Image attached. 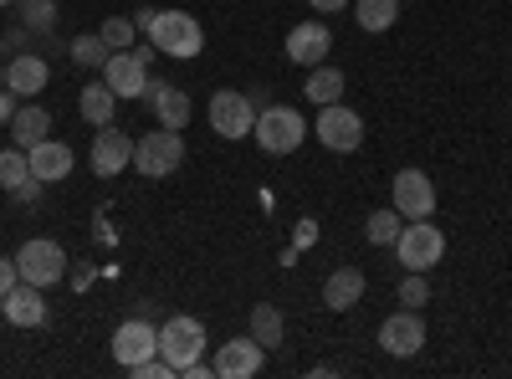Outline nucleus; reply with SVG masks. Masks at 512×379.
I'll list each match as a JSON object with an SVG mask.
<instances>
[{"instance_id": "7", "label": "nucleus", "mask_w": 512, "mask_h": 379, "mask_svg": "<svg viewBox=\"0 0 512 379\" xmlns=\"http://www.w3.org/2000/svg\"><path fill=\"white\" fill-rule=\"evenodd\" d=\"M210 129H216V139H251V129H256L251 93L221 88L216 98H210Z\"/></svg>"}, {"instance_id": "25", "label": "nucleus", "mask_w": 512, "mask_h": 379, "mask_svg": "<svg viewBox=\"0 0 512 379\" xmlns=\"http://www.w3.org/2000/svg\"><path fill=\"white\" fill-rule=\"evenodd\" d=\"M354 16L364 31H390L400 21V0H354Z\"/></svg>"}, {"instance_id": "20", "label": "nucleus", "mask_w": 512, "mask_h": 379, "mask_svg": "<svg viewBox=\"0 0 512 379\" xmlns=\"http://www.w3.org/2000/svg\"><path fill=\"white\" fill-rule=\"evenodd\" d=\"M359 298H364V272H359V267H338V272L323 282V303H328L333 313L359 308Z\"/></svg>"}, {"instance_id": "29", "label": "nucleus", "mask_w": 512, "mask_h": 379, "mask_svg": "<svg viewBox=\"0 0 512 379\" xmlns=\"http://www.w3.org/2000/svg\"><path fill=\"white\" fill-rule=\"evenodd\" d=\"M21 26L26 31H57V0H21Z\"/></svg>"}, {"instance_id": "26", "label": "nucleus", "mask_w": 512, "mask_h": 379, "mask_svg": "<svg viewBox=\"0 0 512 379\" xmlns=\"http://www.w3.org/2000/svg\"><path fill=\"white\" fill-rule=\"evenodd\" d=\"M400 231H405V216L390 205V210H374V216L364 221V236H369V246H395L400 241Z\"/></svg>"}, {"instance_id": "13", "label": "nucleus", "mask_w": 512, "mask_h": 379, "mask_svg": "<svg viewBox=\"0 0 512 379\" xmlns=\"http://www.w3.org/2000/svg\"><path fill=\"white\" fill-rule=\"evenodd\" d=\"M128 164H134V139H128L123 129H113V123H103L98 139H93V175L113 180V175L128 170Z\"/></svg>"}, {"instance_id": "1", "label": "nucleus", "mask_w": 512, "mask_h": 379, "mask_svg": "<svg viewBox=\"0 0 512 379\" xmlns=\"http://www.w3.org/2000/svg\"><path fill=\"white\" fill-rule=\"evenodd\" d=\"M149 41L159 57H175V62H190L205 52V26L190 16V11H154L149 21Z\"/></svg>"}, {"instance_id": "22", "label": "nucleus", "mask_w": 512, "mask_h": 379, "mask_svg": "<svg viewBox=\"0 0 512 379\" xmlns=\"http://www.w3.org/2000/svg\"><path fill=\"white\" fill-rule=\"evenodd\" d=\"M344 67H328V62H318V67H308V82H303V98L308 103H318V108H328V103H338L344 98Z\"/></svg>"}, {"instance_id": "12", "label": "nucleus", "mask_w": 512, "mask_h": 379, "mask_svg": "<svg viewBox=\"0 0 512 379\" xmlns=\"http://www.w3.org/2000/svg\"><path fill=\"white\" fill-rule=\"evenodd\" d=\"M154 354H159V328H154L149 318L118 323V333H113V359H118L123 369H134V364H144V359H154Z\"/></svg>"}, {"instance_id": "4", "label": "nucleus", "mask_w": 512, "mask_h": 379, "mask_svg": "<svg viewBox=\"0 0 512 379\" xmlns=\"http://www.w3.org/2000/svg\"><path fill=\"white\" fill-rule=\"evenodd\" d=\"M256 144H262L267 154H292L297 144L308 139V123H303V113L297 108H287V103H272V108H262L256 113Z\"/></svg>"}, {"instance_id": "33", "label": "nucleus", "mask_w": 512, "mask_h": 379, "mask_svg": "<svg viewBox=\"0 0 512 379\" xmlns=\"http://www.w3.org/2000/svg\"><path fill=\"white\" fill-rule=\"evenodd\" d=\"M21 282V272H16V257H0V298Z\"/></svg>"}, {"instance_id": "24", "label": "nucleus", "mask_w": 512, "mask_h": 379, "mask_svg": "<svg viewBox=\"0 0 512 379\" xmlns=\"http://www.w3.org/2000/svg\"><path fill=\"white\" fill-rule=\"evenodd\" d=\"M282 333H287V323H282V313H277L272 303H256V308H251V339L262 344V349H277Z\"/></svg>"}, {"instance_id": "23", "label": "nucleus", "mask_w": 512, "mask_h": 379, "mask_svg": "<svg viewBox=\"0 0 512 379\" xmlns=\"http://www.w3.org/2000/svg\"><path fill=\"white\" fill-rule=\"evenodd\" d=\"M77 113L93 123V129H103V123H113V113H118V93L108 88V82L98 77V82H88V88L77 93Z\"/></svg>"}, {"instance_id": "16", "label": "nucleus", "mask_w": 512, "mask_h": 379, "mask_svg": "<svg viewBox=\"0 0 512 379\" xmlns=\"http://www.w3.org/2000/svg\"><path fill=\"white\" fill-rule=\"evenodd\" d=\"M328 52H333V31H328L323 21H297V26L287 31V57H292L297 67H318Z\"/></svg>"}, {"instance_id": "10", "label": "nucleus", "mask_w": 512, "mask_h": 379, "mask_svg": "<svg viewBox=\"0 0 512 379\" xmlns=\"http://www.w3.org/2000/svg\"><path fill=\"white\" fill-rule=\"evenodd\" d=\"M390 190H395V210L405 221H431L436 216V185L425 170H400L390 180Z\"/></svg>"}, {"instance_id": "31", "label": "nucleus", "mask_w": 512, "mask_h": 379, "mask_svg": "<svg viewBox=\"0 0 512 379\" xmlns=\"http://www.w3.org/2000/svg\"><path fill=\"white\" fill-rule=\"evenodd\" d=\"M400 303H405V308H425V303H431V282H425V272H405Z\"/></svg>"}, {"instance_id": "35", "label": "nucleus", "mask_w": 512, "mask_h": 379, "mask_svg": "<svg viewBox=\"0 0 512 379\" xmlns=\"http://www.w3.org/2000/svg\"><path fill=\"white\" fill-rule=\"evenodd\" d=\"M308 6H313L318 16H338V11H344V6H349V0H308Z\"/></svg>"}, {"instance_id": "27", "label": "nucleus", "mask_w": 512, "mask_h": 379, "mask_svg": "<svg viewBox=\"0 0 512 379\" xmlns=\"http://www.w3.org/2000/svg\"><path fill=\"white\" fill-rule=\"evenodd\" d=\"M67 57H72L77 67H93V72H103V62H108L113 52H108V41H103V36H93V31H82V36H72V47H67Z\"/></svg>"}, {"instance_id": "17", "label": "nucleus", "mask_w": 512, "mask_h": 379, "mask_svg": "<svg viewBox=\"0 0 512 379\" xmlns=\"http://www.w3.org/2000/svg\"><path fill=\"white\" fill-rule=\"evenodd\" d=\"M31 154V175L41 180V185H57V180H67L72 175V164H77V154L62 144V139H41L36 149H26Z\"/></svg>"}, {"instance_id": "15", "label": "nucleus", "mask_w": 512, "mask_h": 379, "mask_svg": "<svg viewBox=\"0 0 512 379\" xmlns=\"http://www.w3.org/2000/svg\"><path fill=\"white\" fill-rule=\"evenodd\" d=\"M262 359H267V349L251 339H226L221 349H216V379H256V369H262Z\"/></svg>"}, {"instance_id": "5", "label": "nucleus", "mask_w": 512, "mask_h": 379, "mask_svg": "<svg viewBox=\"0 0 512 379\" xmlns=\"http://www.w3.org/2000/svg\"><path fill=\"white\" fill-rule=\"evenodd\" d=\"M16 272H21V282H31V287H57V282L67 277V251H62L52 236H31V241L16 251Z\"/></svg>"}, {"instance_id": "34", "label": "nucleus", "mask_w": 512, "mask_h": 379, "mask_svg": "<svg viewBox=\"0 0 512 379\" xmlns=\"http://www.w3.org/2000/svg\"><path fill=\"white\" fill-rule=\"evenodd\" d=\"M41 190H47V185H41V180H36V175H31V180H21V185H16V190H11V195H16V200H21V205H31V200H41Z\"/></svg>"}, {"instance_id": "2", "label": "nucleus", "mask_w": 512, "mask_h": 379, "mask_svg": "<svg viewBox=\"0 0 512 379\" xmlns=\"http://www.w3.org/2000/svg\"><path fill=\"white\" fill-rule=\"evenodd\" d=\"M185 164V139L180 129H154L144 139H134V170L144 180H169Z\"/></svg>"}, {"instance_id": "14", "label": "nucleus", "mask_w": 512, "mask_h": 379, "mask_svg": "<svg viewBox=\"0 0 512 379\" xmlns=\"http://www.w3.org/2000/svg\"><path fill=\"white\" fill-rule=\"evenodd\" d=\"M0 313H6L11 328H41V323H47V287L16 282L6 298H0Z\"/></svg>"}, {"instance_id": "8", "label": "nucleus", "mask_w": 512, "mask_h": 379, "mask_svg": "<svg viewBox=\"0 0 512 379\" xmlns=\"http://www.w3.org/2000/svg\"><path fill=\"white\" fill-rule=\"evenodd\" d=\"M318 139H323V149H333V154H354L359 144H364V118L354 113V108H344V103H328V108H318Z\"/></svg>"}, {"instance_id": "37", "label": "nucleus", "mask_w": 512, "mask_h": 379, "mask_svg": "<svg viewBox=\"0 0 512 379\" xmlns=\"http://www.w3.org/2000/svg\"><path fill=\"white\" fill-rule=\"evenodd\" d=\"M0 88H6V62H0Z\"/></svg>"}, {"instance_id": "36", "label": "nucleus", "mask_w": 512, "mask_h": 379, "mask_svg": "<svg viewBox=\"0 0 512 379\" xmlns=\"http://www.w3.org/2000/svg\"><path fill=\"white\" fill-rule=\"evenodd\" d=\"M11 98H16L11 88H0V123H11V118H16V108H11Z\"/></svg>"}, {"instance_id": "3", "label": "nucleus", "mask_w": 512, "mask_h": 379, "mask_svg": "<svg viewBox=\"0 0 512 379\" xmlns=\"http://www.w3.org/2000/svg\"><path fill=\"white\" fill-rule=\"evenodd\" d=\"M154 57H159V52H154V41H149V47H139V41H134L128 52H113V57L103 62V82L118 93V103L149 93V62H154Z\"/></svg>"}, {"instance_id": "30", "label": "nucleus", "mask_w": 512, "mask_h": 379, "mask_svg": "<svg viewBox=\"0 0 512 379\" xmlns=\"http://www.w3.org/2000/svg\"><path fill=\"white\" fill-rule=\"evenodd\" d=\"M98 36L108 41V52H128V47H134V21H128V16H113V21H103Z\"/></svg>"}, {"instance_id": "11", "label": "nucleus", "mask_w": 512, "mask_h": 379, "mask_svg": "<svg viewBox=\"0 0 512 379\" xmlns=\"http://www.w3.org/2000/svg\"><path fill=\"white\" fill-rule=\"evenodd\" d=\"M379 349L395 354V359L420 354V349H425V318H420V308H400V313L384 318V323H379Z\"/></svg>"}, {"instance_id": "32", "label": "nucleus", "mask_w": 512, "mask_h": 379, "mask_svg": "<svg viewBox=\"0 0 512 379\" xmlns=\"http://www.w3.org/2000/svg\"><path fill=\"white\" fill-rule=\"evenodd\" d=\"M318 241V221H297V231H292V251H308Z\"/></svg>"}, {"instance_id": "6", "label": "nucleus", "mask_w": 512, "mask_h": 379, "mask_svg": "<svg viewBox=\"0 0 512 379\" xmlns=\"http://www.w3.org/2000/svg\"><path fill=\"white\" fill-rule=\"evenodd\" d=\"M395 257H400L405 272H431V267L446 257L441 226H431V221H405V231H400V241H395Z\"/></svg>"}, {"instance_id": "28", "label": "nucleus", "mask_w": 512, "mask_h": 379, "mask_svg": "<svg viewBox=\"0 0 512 379\" xmlns=\"http://www.w3.org/2000/svg\"><path fill=\"white\" fill-rule=\"evenodd\" d=\"M21 180H31V154L16 144V149H0V190H16Z\"/></svg>"}, {"instance_id": "38", "label": "nucleus", "mask_w": 512, "mask_h": 379, "mask_svg": "<svg viewBox=\"0 0 512 379\" xmlns=\"http://www.w3.org/2000/svg\"><path fill=\"white\" fill-rule=\"evenodd\" d=\"M0 6H11V0H0Z\"/></svg>"}, {"instance_id": "21", "label": "nucleus", "mask_w": 512, "mask_h": 379, "mask_svg": "<svg viewBox=\"0 0 512 379\" xmlns=\"http://www.w3.org/2000/svg\"><path fill=\"white\" fill-rule=\"evenodd\" d=\"M11 139L21 149H36L41 139H52V113L41 108V103H21L16 118H11Z\"/></svg>"}, {"instance_id": "19", "label": "nucleus", "mask_w": 512, "mask_h": 379, "mask_svg": "<svg viewBox=\"0 0 512 379\" xmlns=\"http://www.w3.org/2000/svg\"><path fill=\"white\" fill-rule=\"evenodd\" d=\"M149 103H154V113H159V129H180L185 134V123H190V93H180V88H164V82H149V93H144Z\"/></svg>"}, {"instance_id": "9", "label": "nucleus", "mask_w": 512, "mask_h": 379, "mask_svg": "<svg viewBox=\"0 0 512 379\" xmlns=\"http://www.w3.org/2000/svg\"><path fill=\"white\" fill-rule=\"evenodd\" d=\"M200 349H205V328H200V318H185V313H175L164 328H159V354L175 364V374L185 369V364H195L200 359Z\"/></svg>"}, {"instance_id": "18", "label": "nucleus", "mask_w": 512, "mask_h": 379, "mask_svg": "<svg viewBox=\"0 0 512 379\" xmlns=\"http://www.w3.org/2000/svg\"><path fill=\"white\" fill-rule=\"evenodd\" d=\"M47 82H52V67L41 62L36 52L11 57V67H6V88H11L16 98H36V93H47Z\"/></svg>"}]
</instances>
